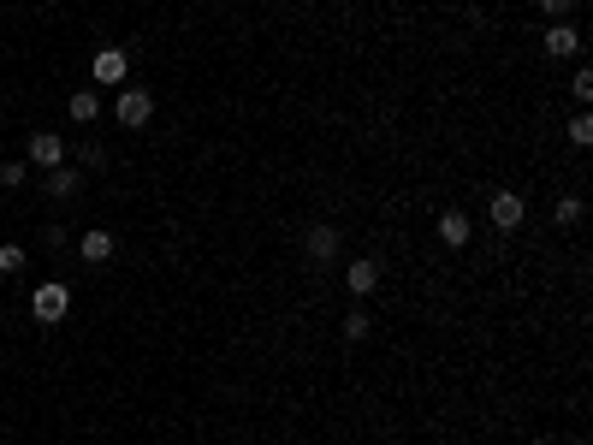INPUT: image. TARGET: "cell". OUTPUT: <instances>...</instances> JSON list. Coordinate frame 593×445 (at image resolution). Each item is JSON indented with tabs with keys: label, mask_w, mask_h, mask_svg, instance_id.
Returning <instances> with one entry per match:
<instances>
[{
	"label": "cell",
	"mask_w": 593,
	"mask_h": 445,
	"mask_svg": "<svg viewBox=\"0 0 593 445\" xmlns=\"http://www.w3.org/2000/svg\"><path fill=\"white\" fill-rule=\"evenodd\" d=\"M581 214H588V208H581V196H564V202H558V226H576Z\"/></svg>",
	"instance_id": "ac0fdd59"
},
{
	"label": "cell",
	"mask_w": 593,
	"mask_h": 445,
	"mask_svg": "<svg viewBox=\"0 0 593 445\" xmlns=\"http://www.w3.org/2000/svg\"><path fill=\"white\" fill-rule=\"evenodd\" d=\"M540 48H546L552 59H576V54H581V30L570 24V18H552L546 36H540Z\"/></svg>",
	"instance_id": "277c9868"
},
{
	"label": "cell",
	"mask_w": 593,
	"mask_h": 445,
	"mask_svg": "<svg viewBox=\"0 0 593 445\" xmlns=\"http://www.w3.org/2000/svg\"><path fill=\"white\" fill-rule=\"evenodd\" d=\"M78 256L89 261V268H101V261H114V232H101V226H89L84 238H78Z\"/></svg>",
	"instance_id": "30bf717a"
},
{
	"label": "cell",
	"mask_w": 593,
	"mask_h": 445,
	"mask_svg": "<svg viewBox=\"0 0 593 445\" xmlns=\"http://www.w3.org/2000/svg\"><path fill=\"white\" fill-rule=\"evenodd\" d=\"M89 77H96V84H125V77H131V54H125V48H101L96 66H89Z\"/></svg>",
	"instance_id": "52a82bcc"
},
{
	"label": "cell",
	"mask_w": 593,
	"mask_h": 445,
	"mask_svg": "<svg viewBox=\"0 0 593 445\" xmlns=\"http://www.w3.org/2000/svg\"><path fill=\"white\" fill-rule=\"evenodd\" d=\"M469 238H475L469 214H463V208H445V214H439V244H445V250H463Z\"/></svg>",
	"instance_id": "ba28073f"
},
{
	"label": "cell",
	"mask_w": 593,
	"mask_h": 445,
	"mask_svg": "<svg viewBox=\"0 0 593 445\" xmlns=\"http://www.w3.org/2000/svg\"><path fill=\"white\" fill-rule=\"evenodd\" d=\"M0 119H6V107H0Z\"/></svg>",
	"instance_id": "44dd1931"
},
{
	"label": "cell",
	"mask_w": 593,
	"mask_h": 445,
	"mask_svg": "<svg viewBox=\"0 0 593 445\" xmlns=\"http://www.w3.org/2000/svg\"><path fill=\"white\" fill-rule=\"evenodd\" d=\"M48 196H59V202L84 196V167H54L48 173Z\"/></svg>",
	"instance_id": "8fae6325"
},
{
	"label": "cell",
	"mask_w": 593,
	"mask_h": 445,
	"mask_svg": "<svg viewBox=\"0 0 593 445\" xmlns=\"http://www.w3.org/2000/svg\"><path fill=\"white\" fill-rule=\"evenodd\" d=\"M487 220H493L498 232H516L528 220V202L516 196V190H493V202H487Z\"/></svg>",
	"instance_id": "3957f363"
},
{
	"label": "cell",
	"mask_w": 593,
	"mask_h": 445,
	"mask_svg": "<svg viewBox=\"0 0 593 445\" xmlns=\"http://www.w3.org/2000/svg\"><path fill=\"white\" fill-rule=\"evenodd\" d=\"M344 339H351V345L368 339V309H351V315H344Z\"/></svg>",
	"instance_id": "9a60e30c"
},
{
	"label": "cell",
	"mask_w": 593,
	"mask_h": 445,
	"mask_svg": "<svg viewBox=\"0 0 593 445\" xmlns=\"http://www.w3.org/2000/svg\"><path fill=\"white\" fill-rule=\"evenodd\" d=\"M0 185H6V190L30 185V160H6V167H0Z\"/></svg>",
	"instance_id": "5bb4252c"
},
{
	"label": "cell",
	"mask_w": 593,
	"mask_h": 445,
	"mask_svg": "<svg viewBox=\"0 0 593 445\" xmlns=\"http://www.w3.org/2000/svg\"><path fill=\"white\" fill-rule=\"evenodd\" d=\"M303 250L326 268V261L339 256V226H326V220H321V226H309V232H303Z\"/></svg>",
	"instance_id": "9c48e42d"
},
{
	"label": "cell",
	"mask_w": 593,
	"mask_h": 445,
	"mask_svg": "<svg viewBox=\"0 0 593 445\" xmlns=\"http://www.w3.org/2000/svg\"><path fill=\"white\" fill-rule=\"evenodd\" d=\"M570 95H576L581 107L593 101V72H588V66H576V77H570Z\"/></svg>",
	"instance_id": "e0dca14e"
},
{
	"label": "cell",
	"mask_w": 593,
	"mask_h": 445,
	"mask_svg": "<svg viewBox=\"0 0 593 445\" xmlns=\"http://www.w3.org/2000/svg\"><path fill=\"white\" fill-rule=\"evenodd\" d=\"M344 286H351V297H374V291H380V261L356 256L351 268H344Z\"/></svg>",
	"instance_id": "8992f818"
},
{
	"label": "cell",
	"mask_w": 593,
	"mask_h": 445,
	"mask_svg": "<svg viewBox=\"0 0 593 445\" xmlns=\"http://www.w3.org/2000/svg\"><path fill=\"white\" fill-rule=\"evenodd\" d=\"M66 114L78 119V125H96V119H101V101H96V89H78V95L66 101Z\"/></svg>",
	"instance_id": "7c38bea8"
},
{
	"label": "cell",
	"mask_w": 593,
	"mask_h": 445,
	"mask_svg": "<svg viewBox=\"0 0 593 445\" xmlns=\"http://www.w3.org/2000/svg\"><path fill=\"white\" fill-rule=\"evenodd\" d=\"M78 167H89V173H96V167H107V149H101V143H84V155H78Z\"/></svg>",
	"instance_id": "d6986e66"
},
{
	"label": "cell",
	"mask_w": 593,
	"mask_h": 445,
	"mask_svg": "<svg viewBox=\"0 0 593 445\" xmlns=\"http://www.w3.org/2000/svg\"><path fill=\"white\" fill-rule=\"evenodd\" d=\"M24 244H0V273H24Z\"/></svg>",
	"instance_id": "2e32d148"
},
{
	"label": "cell",
	"mask_w": 593,
	"mask_h": 445,
	"mask_svg": "<svg viewBox=\"0 0 593 445\" xmlns=\"http://www.w3.org/2000/svg\"><path fill=\"white\" fill-rule=\"evenodd\" d=\"M114 119H119L125 131H142L149 119H155V101H149V89L125 84V89H119V101H114Z\"/></svg>",
	"instance_id": "6da1fadb"
},
{
	"label": "cell",
	"mask_w": 593,
	"mask_h": 445,
	"mask_svg": "<svg viewBox=\"0 0 593 445\" xmlns=\"http://www.w3.org/2000/svg\"><path fill=\"white\" fill-rule=\"evenodd\" d=\"M570 6H576V0H540V13H546V18H570Z\"/></svg>",
	"instance_id": "ffe728a7"
},
{
	"label": "cell",
	"mask_w": 593,
	"mask_h": 445,
	"mask_svg": "<svg viewBox=\"0 0 593 445\" xmlns=\"http://www.w3.org/2000/svg\"><path fill=\"white\" fill-rule=\"evenodd\" d=\"M71 309V291L59 286V279H48V286H36V297H30V315L42 321V327H59Z\"/></svg>",
	"instance_id": "7a4b0ae2"
},
{
	"label": "cell",
	"mask_w": 593,
	"mask_h": 445,
	"mask_svg": "<svg viewBox=\"0 0 593 445\" xmlns=\"http://www.w3.org/2000/svg\"><path fill=\"white\" fill-rule=\"evenodd\" d=\"M24 160H30V167H42V173H54V167H66V143H59L54 131H30Z\"/></svg>",
	"instance_id": "5b68a950"
},
{
	"label": "cell",
	"mask_w": 593,
	"mask_h": 445,
	"mask_svg": "<svg viewBox=\"0 0 593 445\" xmlns=\"http://www.w3.org/2000/svg\"><path fill=\"white\" fill-rule=\"evenodd\" d=\"M564 137H570L576 149H588V143H593V114H588V107H581V114L570 119V131H564Z\"/></svg>",
	"instance_id": "4fadbf2b"
}]
</instances>
